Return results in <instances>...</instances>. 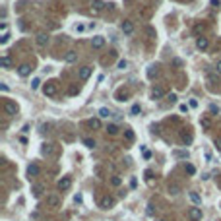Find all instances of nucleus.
Segmentation results:
<instances>
[{"instance_id":"10","label":"nucleus","mask_w":221,"mask_h":221,"mask_svg":"<svg viewBox=\"0 0 221 221\" xmlns=\"http://www.w3.org/2000/svg\"><path fill=\"white\" fill-rule=\"evenodd\" d=\"M103 8H105V4H103L101 0H93L91 2V14H99Z\"/></svg>"},{"instance_id":"43","label":"nucleus","mask_w":221,"mask_h":221,"mask_svg":"<svg viewBox=\"0 0 221 221\" xmlns=\"http://www.w3.org/2000/svg\"><path fill=\"white\" fill-rule=\"evenodd\" d=\"M210 111H212V113H219V109H217L215 105H212V107H210Z\"/></svg>"},{"instance_id":"18","label":"nucleus","mask_w":221,"mask_h":221,"mask_svg":"<svg viewBox=\"0 0 221 221\" xmlns=\"http://www.w3.org/2000/svg\"><path fill=\"white\" fill-rule=\"evenodd\" d=\"M76 60H78V52H76V51H70L68 55H66V62L72 64V62H76Z\"/></svg>"},{"instance_id":"14","label":"nucleus","mask_w":221,"mask_h":221,"mask_svg":"<svg viewBox=\"0 0 221 221\" xmlns=\"http://www.w3.org/2000/svg\"><path fill=\"white\" fill-rule=\"evenodd\" d=\"M207 45H210V43H207V39H206V37H198V39H196V47H198L200 51L207 49Z\"/></svg>"},{"instance_id":"27","label":"nucleus","mask_w":221,"mask_h":221,"mask_svg":"<svg viewBox=\"0 0 221 221\" xmlns=\"http://www.w3.org/2000/svg\"><path fill=\"white\" fill-rule=\"evenodd\" d=\"M83 144H85V147H89V149L95 147V140H91V138H85V140H83Z\"/></svg>"},{"instance_id":"36","label":"nucleus","mask_w":221,"mask_h":221,"mask_svg":"<svg viewBox=\"0 0 221 221\" xmlns=\"http://www.w3.org/2000/svg\"><path fill=\"white\" fill-rule=\"evenodd\" d=\"M126 66H128V62H126V60H118V68H120V70H124Z\"/></svg>"},{"instance_id":"11","label":"nucleus","mask_w":221,"mask_h":221,"mask_svg":"<svg viewBox=\"0 0 221 221\" xmlns=\"http://www.w3.org/2000/svg\"><path fill=\"white\" fill-rule=\"evenodd\" d=\"M41 153H43V155H47V157H51L52 153H55V146H52V144H43Z\"/></svg>"},{"instance_id":"35","label":"nucleus","mask_w":221,"mask_h":221,"mask_svg":"<svg viewBox=\"0 0 221 221\" xmlns=\"http://www.w3.org/2000/svg\"><path fill=\"white\" fill-rule=\"evenodd\" d=\"M39 83H41V80H39V78H35V80L31 82V89H37V88H39Z\"/></svg>"},{"instance_id":"25","label":"nucleus","mask_w":221,"mask_h":221,"mask_svg":"<svg viewBox=\"0 0 221 221\" xmlns=\"http://www.w3.org/2000/svg\"><path fill=\"white\" fill-rule=\"evenodd\" d=\"M169 192L171 194H179L180 192V186H179V184H169Z\"/></svg>"},{"instance_id":"7","label":"nucleus","mask_w":221,"mask_h":221,"mask_svg":"<svg viewBox=\"0 0 221 221\" xmlns=\"http://www.w3.org/2000/svg\"><path fill=\"white\" fill-rule=\"evenodd\" d=\"M70 186H72V179L70 177H62L58 180V190H68Z\"/></svg>"},{"instance_id":"28","label":"nucleus","mask_w":221,"mask_h":221,"mask_svg":"<svg viewBox=\"0 0 221 221\" xmlns=\"http://www.w3.org/2000/svg\"><path fill=\"white\" fill-rule=\"evenodd\" d=\"M111 184H113V186H120V184H122V179H120V177H113V179H111Z\"/></svg>"},{"instance_id":"16","label":"nucleus","mask_w":221,"mask_h":221,"mask_svg":"<svg viewBox=\"0 0 221 221\" xmlns=\"http://www.w3.org/2000/svg\"><path fill=\"white\" fill-rule=\"evenodd\" d=\"M163 95H165V91H163L161 88H153V91H151V99H161Z\"/></svg>"},{"instance_id":"8","label":"nucleus","mask_w":221,"mask_h":221,"mask_svg":"<svg viewBox=\"0 0 221 221\" xmlns=\"http://www.w3.org/2000/svg\"><path fill=\"white\" fill-rule=\"evenodd\" d=\"M31 70H33V68H31L29 64H22V66L18 68V74L22 76V78H27L29 74H31Z\"/></svg>"},{"instance_id":"20","label":"nucleus","mask_w":221,"mask_h":221,"mask_svg":"<svg viewBox=\"0 0 221 221\" xmlns=\"http://www.w3.org/2000/svg\"><path fill=\"white\" fill-rule=\"evenodd\" d=\"M89 126H91V128H95V130H99V128H101V118H91V120H89Z\"/></svg>"},{"instance_id":"23","label":"nucleus","mask_w":221,"mask_h":221,"mask_svg":"<svg viewBox=\"0 0 221 221\" xmlns=\"http://www.w3.org/2000/svg\"><path fill=\"white\" fill-rule=\"evenodd\" d=\"M124 138L128 140V142H134V132H132V128H126V130H124Z\"/></svg>"},{"instance_id":"6","label":"nucleus","mask_w":221,"mask_h":221,"mask_svg":"<svg viewBox=\"0 0 221 221\" xmlns=\"http://www.w3.org/2000/svg\"><path fill=\"white\" fill-rule=\"evenodd\" d=\"M4 111L10 116H14V115H18V105H16L14 101H6L4 103Z\"/></svg>"},{"instance_id":"19","label":"nucleus","mask_w":221,"mask_h":221,"mask_svg":"<svg viewBox=\"0 0 221 221\" xmlns=\"http://www.w3.org/2000/svg\"><path fill=\"white\" fill-rule=\"evenodd\" d=\"M180 138H182V142L190 144V142H192V134H190V132H184V130H180Z\"/></svg>"},{"instance_id":"39","label":"nucleus","mask_w":221,"mask_h":221,"mask_svg":"<svg viewBox=\"0 0 221 221\" xmlns=\"http://www.w3.org/2000/svg\"><path fill=\"white\" fill-rule=\"evenodd\" d=\"M147 215H153V204H149V206H147Z\"/></svg>"},{"instance_id":"9","label":"nucleus","mask_w":221,"mask_h":221,"mask_svg":"<svg viewBox=\"0 0 221 221\" xmlns=\"http://www.w3.org/2000/svg\"><path fill=\"white\" fill-rule=\"evenodd\" d=\"M41 173V167L37 165V163H31V165L27 167V177H37Z\"/></svg>"},{"instance_id":"24","label":"nucleus","mask_w":221,"mask_h":221,"mask_svg":"<svg viewBox=\"0 0 221 221\" xmlns=\"http://www.w3.org/2000/svg\"><path fill=\"white\" fill-rule=\"evenodd\" d=\"M33 194H35V196H41L43 194V184H35V186H33Z\"/></svg>"},{"instance_id":"37","label":"nucleus","mask_w":221,"mask_h":221,"mask_svg":"<svg viewBox=\"0 0 221 221\" xmlns=\"http://www.w3.org/2000/svg\"><path fill=\"white\" fill-rule=\"evenodd\" d=\"M8 33H4V35H2V37H0V43H2V45H4V43H8Z\"/></svg>"},{"instance_id":"17","label":"nucleus","mask_w":221,"mask_h":221,"mask_svg":"<svg viewBox=\"0 0 221 221\" xmlns=\"http://www.w3.org/2000/svg\"><path fill=\"white\" fill-rule=\"evenodd\" d=\"M0 64H2V68H10V66H12V58H10L8 55L2 56V58H0Z\"/></svg>"},{"instance_id":"13","label":"nucleus","mask_w":221,"mask_h":221,"mask_svg":"<svg viewBox=\"0 0 221 221\" xmlns=\"http://www.w3.org/2000/svg\"><path fill=\"white\" fill-rule=\"evenodd\" d=\"M47 43H49V35H47V33H39V35H37V45L47 47Z\"/></svg>"},{"instance_id":"38","label":"nucleus","mask_w":221,"mask_h":221,"mask_svg":"<svg viewBox=\"0 0 221 221\" xmlns=\"http://www.w3.org/2000/svg\"><path fill=\"white\" fill-rule=\"evenodd\" d=\"M130 113H132V115H138V113H140V105H134Z\"/></svg>"},{"instance_id":"21","label":"nucleus","mask_w":221,"mask_h":221,"mask_svg":"<svg viewBox=\"0 0 221 221\" xmlns=\"http://www.w3.org/2000/svg\"><path fill=\"white\" fill-rule=\"evenodd\" d=\"M126 99H128V91L120 89V91L116 93V101H126Z\"/></svg>"},{"instance_id":"33","label":"nucleus","mask_w":221,"mask_h":221,"mask_svg":"<svg viewBox=\"0 0 221 221\" xmlns=\"http://www.w3.org/2000/svg\"><path fill=\"white\" fill-rule=\"evenodd\" d=\"M175 155H177V157H184V159H188L190 153H188V151H175Z\"/></svg>"},{"instance_id":"3","label":"nucleus","mask_w":221,"mask_h":221,"mask_svg":"<svg viewBox=\"0 0 221 221\" xmlns=\"http://www.w3.org/2000/svg\"><path fill=\"white\" fill-rule=\"evenodd\" d=\"M188 217H190V221H200L202 219V207H190Z\"/></svg>"},{"instance_id":"31","label":"nucleus","mask_w":221,"mask_h":221,"mask_svg":"<svg viewBox=\"0 0 221 221\" xmlns=\"http://www.w3.org/2000/svg\"><path fill=\"white\" fill-rule=\"evenodd\" d=\"M155 74H157L155 66H149V68H147V76H149V78H153V76H155Z\"/></svg>"},{"instance_id":"45","label":"nucleus","mask_w":221,"mask_h":221,"mask_svg":"<svg viewBox=\"0 0 221 221\" xmlns=\"http://www.w3.org/2000/svg\"><path fill=\"white\" fill-rule=\"evenodd\" d=\"M155 221H163V219H155Z\"/></svg>"},{"instance_id":"29","label":"nucleus","mask_w":221,"mask_h":221,"mask_svg":"<svg viewBox=\"0 0 221 221\" xmlns=\"http://www.w3.org/2000/svg\"><path fill=\"white\" fill-rule=\"evenodd\" d=\"M190 200H192L194 204H200V202H202V198H200L196 192H190Z\"/></svg>"},{"instance_id":"30","label":"nucleus","mask_w":221,"mask_h":221,"mask_svg":"<svg viewBox=\"0 0 221 221\" xmlns=\"http://www.w3.org/2000/svg\"><path fill=\"white\" fill-rule=\"evenodd\" d=\"M186 173H188V175H194V173H196V167H194L192 163H186Z\"/></svg>"},{"instance_id":"12","label":"nucleus","mask_w":221,"mask_h":221,"mask_svg":"<svg viewBox=\"0 0 221 221\" xmlns=\"http://www.w3.org/2000/svg\"><path fill=\"white\" fill-rule=\"evenodd\" d=\"M105 45V39H103L101 35H97V37H93V41H91V47L93 49H101V47Z\"/></svg>"},{"instance_id":"2","label":"nucleus","mask_w":221,"mask_h":221,"mask_svg":"<svg viewBox=\"0 0 221 221\" xmlns=\"http://www.w3.org/2000/svg\"><path fill=\"white\" fill-rule=\"evenodd\" d=\"M99 206H101V210H111V207L115 206V198H111V196H103V198L99 200Z\"/></svg>"},{"instance_id":"1","label":"nucleus","mask_w":221,"mask_h":221,"mask_svg":"<svg viewBox=\"0 0 221 221\" xmlns=\"http://www.w3.org/2000/svg\"><path fill=\"white\" fill-rule=\"evenodd\" d=\"M56 91H58L56 82H49V83H45V88H43V93H45V95H49V97L56 95Z\"/></svg>"},{"instance_id":"32","label":"nucleus","mask_w":221,"mask_h":221,"mask_svg":"<svg viewBox=\"0 0 221 221\" xmlns=\"http://www.w3.org/2000/svg\"><path fill=\"white\" fill-rule=\"evenodd\" d=\"M212 126V120L210 118H202V128H210Z\"/></svg>"},{"instance_id":"22","label":"nucleus","mask_w":221,"mask_h":221,"mask_svg":"<svg viewBox=\"0 0 221 221\" xmlns=\"http://www.w3.org/2000/svg\"><path fill=\"white\" fill-rule=\"evenodd\" d=\"M109 116H111V111L109 109H105V107L99 109V118H109Z\"/></svg>"},{"instance_id":"15","label":"nucleus","mask_w":221,"mask_h":221,"mask_svg":"<svg viewBox=\"0 0 221 221\" xmlns=\"http://www.w3.org/2000/svg\"><path fill=\"white\" fill-rule=\"evenodd\" d=\"M89 76H91V68H89V66H83V68H80V78H82V80H88Z\"/></svg>"},{"instance_id":"40","label":"nucleus","mask_w":221,"mask_h":221,"mask_svg":"<svg viewBox=\"0 0 221 221\" xmlns=\"http://www.w3.org/2000/svg\"><path fill=\"white\" fill-rule=\"evenodd\" d=\"M180 113H188V107H186V105H180Z\"/></svg>"},{"instance_id":"41","label":"nucleus","mask_w":221,"mask_h":221,"mask_svg":"<svg viewBox=\"0 0 221 221\" xmlns=\"http://www.w3.org/2000/svg\"><path fill=\"white\" fill-rule=\"evenodd\" d=\"M202 29H204V27H202V25H200V23H198V25L194 27V31H196V33H200V31H202Z\"/></svg>"},{"instance_id":"42","label":"nucleus","mask_w":221,"mask_h":221,"mask_svg":"<svg viewBox=\"0 0 221 221\" xmlns=\"http://www.w3.org/2000/svg\"><path fill=\"white\" fill-rule=\"evenodd\" d=\"M70 93H72V95H74V93H78V88H76V85H72V88H70Z\"/></svg>"},{"instance_id":"5","label":"nucleus","mask_w":221,"mask_h":221,"mask_svg":"<svg viewBox=\"0 0 221 221\" xmlns=\"http://www.w3.org/2000/svg\"><path fill=\"white\" fill-rule=\"evenodd\" d=\"M120 29H122L124 35H132V33H134V23L130 22V19H124V22L120 23Z\"/></svg>"},{"instance_id":"4","label":"nucleus","mask_w":221,"mask_h":221,"mask_svg":"<svg viewBox=\"0 0 221 221\" xmlns=\"http://www.w3.org/2000/svg\"><path fill=\"white\" fill-rule=\"evenodd\" d=\"M47 206L49 207H58L60 206V196L58 194H49V196H47Z\"/></svg>"},{"instance_id":"34","label":"nucleus","mask_w":221,"mask_h":221,"mask_svg":"<svg viewBox=\"0 0 221 221\" xmlns=\"http://www.w3.org/2000/svg\"><path fill=\"white\" fill-rule=\"evenodd\" d=\"M213 144H215V149L221 153V138H215V140H213Z\"/></svg>"},{"instance_id":"26","label":"nucleus","mask_w":221,"mask_h":221,"mask_svg":"<svg viewBox=\"0 0 221 221\" xmlns=\"http://www.w3.org/2000/svg\"><path fill=\"white\" fill-rule=\"evenodd\" d=\"M107 132H109L111 136H115V134L118 132V128H116V124H109V126H107Z\"/></svg>"},{"instance_id":"44","label":"nucleus","mask_w":221,"mask_h":221,"mask_svg":"<svg viewBox=\"0 0 221 221\" xmlns=\"http://www.w3.org/2000/svg\"><path fill=\"white\" fill-rule=\"evenodd\" d=\"M215 70H217V74H221V60L217 62V66H215Z\"/></svg>"}]
</instances>
